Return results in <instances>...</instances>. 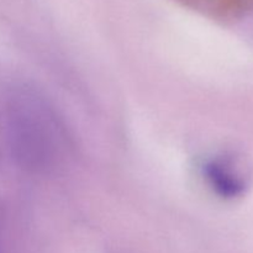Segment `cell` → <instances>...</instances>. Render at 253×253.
Segmentation results:
<instances>
[{"instance_id":"1","label":"cell","mask_w":253,"mask_h":253,"mask_svg":"<svg viewBox=\"0 0 253 253\" xmlns=\"http://www.w3.org/2000/svg\"><path fill=\"white\" fill-rule=\"evenodd\" d=\"M11 132L15 156L25 168L41 172L56 165L63 136L56 116L42 99L20 96L14 106Z\"/></svg>"},{"instance_id":"2","label":"cell","mask_w":253,"mask_h":253,"mask_svg":"<svg viewBox=\"0 0 253 253\" xmlns=\"http://www.w3.org/2000/svg\"><path fill=\"white\" fill-rule=\"evenodd\" d=\"M203 177L210 189L226 200L241 198L249 189V174L234 155L214 156L203 165Z\"/></svg>"},{"instance_id":"3","label":"cell","mask_w":253,"mask_h":253,"mask_svg":"<svg viewBox=\"0 0 253 253\" xmlns=\"http://www.w3.org/2000/svg\"><path fill=\"white\" fill-rule=\"evenodd\" d=\"M185 2H189V4H194V5H202L205 0H183Z\"/></svg>"}]
</instances>
